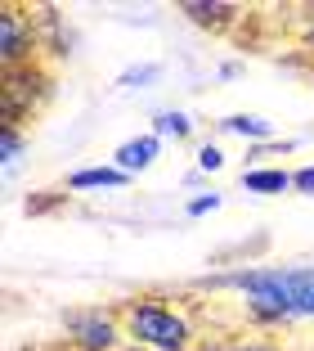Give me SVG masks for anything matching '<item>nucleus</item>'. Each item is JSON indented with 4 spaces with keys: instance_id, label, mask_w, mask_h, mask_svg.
<instances>
[{
    "instance_id": "1",
    "label": "nucleus",
    "mask_w": 314,
    "mask_h": 351,
    "mask_svg": "<svg viewBox=\"0 0 314 351\" xmlns=\"http://www.w3.org/2000/svg\"><path fill=\"white\" fill-rule=\"evenodd\" d=\"M207 293H233L252 329H292L314 324V261H270V266H233L198 279Z\"/></svg>"
},
{
    "instance_id": "2",
    "label": "nucleus",
    "mask_w": 314,
    "mask_h": 351,
    "mask_svg": "<svg viewBox=\"0 0 314 351\" xmlns=\"http://www.w3.org/2000/svg\"><path fill=\"white\" fill-rule=\"evenodd\" d=\"M122 311V329L126 342L135 347H148V351H189L198 342V324L193 315L171 302L166 293H135V298L117 302Z\"/></svg>"
},
{
    "instance_id": "3",
    "label": "nucleus",
    "mask_w": 314,
    "mask_h": 351,
    "mask_svg": "<svg viewBox=\"0 0 314 351\" xmlns=\"http://www.w3.org/2000/svg\"><path fill=\"white\" fill-rule=\"evenodd\" d=\"M63 347H72V351H122L126 347L122 311L108 306V302L68 306L63 311Z\"/></svg>"
},
{
    "instance_id": "4",
    "label": "nucleus",
    "mask_w": 314,
    "mask_h": 351,
    "mask_svg": "<svg viewBox=\"0 0 314 351\" xmlns=\"http://www.w3.org/2000/svg\"><path fill=\"white\" fill-rule=\"evenodd\" d=\"M36 19L23 14L18 5H0V73L10 68H31L36 63Z\"/></svg>"
},
{
    "instance_id": "5",
    "label": "nucleus",
    "mask_w": 314,
    "mask_h": 351,
    "mask_svg": "<svg viewBox=\"0 0 314 351\" xmlns=\"http://www.w3.org/2000/svg\"><path fill=\"white\" fill-rule=\"evenodd\" d=\"M157 158H162V140H157L153 131H144V135H131V140H122V145L112 149V158H108V162L135 180V176H140V171H148V167L157 162Z\"/></svg>"
},
{
    "instance_id": "6",
    "label": "nucleus",
    "mask_w": 314,
    "mask_h": 351,
    "mask_svg": "<svg viewBox=\"0 0 314 351\" xmlns=\"http://www.w3.org/2000/svg\"><path fill=\"white\" fill-rule=\"evenodd\" d=\"M175 10H180L189 23L211 27V32H224V27H233V23L243 19V10H238V5H224V0H180Z\"/></svg>"
},
{
    "instance_id": "7",
    "label": "nucleus",
    "mask_w": 314,
    "mask_h": 351,
    "mask_svg": "<svg viewBox=\"0 0 314 351\" xmlns=\"http://www.w3.org/2000/svg\"><path fill=\"white\" fill-rule=\"evenodd\" d=\"M215 131L247 140V149L274 145V122H270V117H261V113H229V117H220V122H215Z\"/></svg>"
},
{
    "instance_id": "8",
    "label": "nucleus",
    "mask_w": 314,
    "mask_h": 351,
    "mask_svg": "<svg viewBox=\"0 0 314 351\" xmlns=\"http://www.w3.org/2000/svg\"><path fill=\"white\" fill-rule=\"evenodd\" d=\"M131 185V176L117 171L112 162H90V167H77L68 176V189L72 194H94V189H126Z\"/></svg>"
},
{
    "instance_id": "9",
    "label": "nucleus",
    "mask_w": 314,
    "mask_h": 351,
    "mask_svg": "<svg viewBox=\"0 0 314 351\" xmlns=\"http://www.w3.org/2000/svg\"><path fill=\"white\" fill-rule=\"evenodd\" d=\"M243 189L247 194H265V198L287 194V189H292V171H287V167H247Z\"/></svg>"
},
{
    "instance_id": "10",
    "label": "nucleus",
    "mask_w": 314,
    "mask_h": 351,
    "mask_svg": "<svg viewBox=\"0 0 314 351\" xmlns=\"http://www.w3.org/2000/svg\"><path fill=\"white\" fill-rule=\"evenodd\" d=\"M148 131L157 135V140H175V145H180V140H193V131H198V126H193V117L184 113V108H157Z\"/></svg>"
},
{
    "instance_id": "11",
    "label": "nucleus",
    "mask_w": 314,
    "mask_h": 351,
    "mask_svg": "<svg viewBox=\"0 0 314 351\" xmlns=\"http://www.w3.org/2000/svg\"><path fill=\"white\" fill-rule=\"evenodd\" d=\"M31 145V135L23 131V126H0V167L10 171L14 162L23 158V149Z\"/></svg>"
},
{
    "instance_id": "12",
    "label": "nucleus",
    "mask_w": 314,
    "mask_h": 351,
    "mask_svg": "<svg viewBox=\"0 0 314 351\" xmlns=\"http://www.w3.org/2000/svg\"><path fill=\"white\" fill-rule=\"evenodd\" d=\"M162 77V63H131L122 77H117V90H144Z\"/></svg>"
},
{
    "instance_id": "13",
    "label": "nucleus",
    "mask_w": 314,
    "mask_h": 351,
    "mask_svg": "<svg viewBox=\"0 0 314 351\" xmlns=\"http://www.w3.org/2000/svg\"><path fill=\"white\" fill-rule=\"evenodd\" d=\"M220 207H224V194H220V189H202V194H193L189 203H184V217L198 221V217H211V212H220Z\"/></svg>"
},
{
    "instance_id": "14",
    "label": "nucleus",
    "mask_w": 314,
    "mask_h": 351,
    "mask_svg": "<svg viewBox=\"0 0 314 351\" xmlns=\"http://www.w3.org/2000/svg\"><path fill=\"white\" fill-rule=\"evenodd\" d=\"M220 167H224V149L215 145V140H202V145H198V171L211 176V171H220Z\"/></svg>"
},
{
    "instance_id": "15",
    "label": "nucleus",
    "mask_w": 314,
    "mask_h": 351,
    "mask_svg": "<svg viewBox=\"0 0 314 351\" xmlns=\"http://www.w3.org/2000/svg\"><path fill=\"white\" fill-rule=\"evenodd\" d=\"M292 194L314 198V162H301V167L292 171Z\"/></svg>"
},
{
    "instance_id": "16",
    "label": "nucleus",
    "mask_w": 314,
    "mask_h": 351,
    "mask_svg": "<svg viewBox=\"0 0 314 351\" xmlns=\"http://www.w3.org/2000/svg\"><path fill=\"white\" fill-rule=\"evenodd\" d=\"M301 45L314 54V10H310V19H305V27H301Z\"/></svg>"
},
{
    "instance_id": "17",
    "label": "nucleus",
    "mask_w": 314,
    "mask_h": 351,
    "mask_svg": "<svg viewBox=\"0 0 314 351\" xmlns=\"http://www.w3.org/2000/svg\"><path fill=\"white\" fill-rule=\"evenodd\" d=\"M238 73H243V63H233V59L220 63V77H238Z\"/></svg>"
},
{
    "instance_id": "18",
    "label": "nucleus",
    "mask_w": 314,
    "mask_h": 351,
    "mask_svg": "<svg viewBox=\"0 0 314 351\" xmlns=\"http://www.w3.org/2000/svg\"><path fill=\"white\" fill-rule=\"evenodd\" d=\"M229 351H278V347H261V342H247V347H229Z\"/></svg>"
},
{
    "instance_id": "19",
    "label": "nucleus",
    "mask_w": 314,
    "mask_h": 351,
    "mask_svg": "<svg viewBox=\"0 0 314 351\" xmlns=\"http://www.w3.org/2000/svg\"><path fill=\"white\" fill-rule=\"evenodd\" d=\"M189 351H224V347H215V342H193Z\"/></svg>"
},
{
    "instance_id": "20",
    "label": "nucleus",
    "mask_w": 314,
    "mask_h": 351,
    "mask_svg": "<svg viewBox=\"0 0 314 351\" xmlns=\"http://www.w3.org/2000/svg\"><path fill=\"white\" fill-rule=\"evenodd\" d=\"M122 351H148V347H135V342H126V347Z\"/></svg>"
},
{
    "instance_id": "21",
    "label": "nucleus",
    "mask_w": 314,
    "mask_h": 351,
    "mask_svg": "<svg viewBox=\"0 0 314 351\" xmlns=\"http://www.w3.org/2000/svg\"><path fill=\"white\" fill-rule=\"evenodd\" d=\"M54 351H72V347H54Z\"/></svg>"
}]
</instances>
